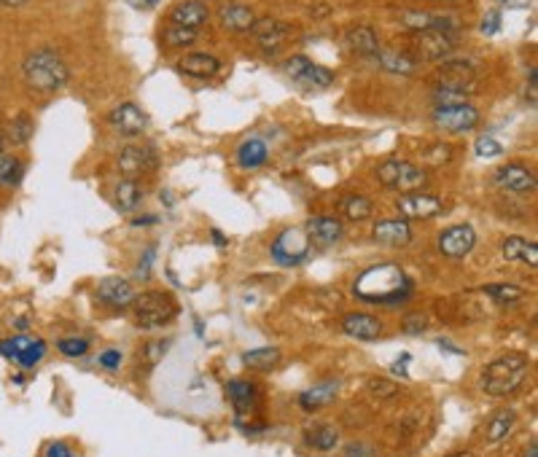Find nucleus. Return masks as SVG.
<instances>
[{
  "mask_svg": "<svg viewBox=\"0 0 538 457\" xmlns=\"http://www.w3.org/2000/svg\"><path fill=\"white\" fill-rule=\"evenodd\" d=\"M455 49V30H423L417 32V54L428 62L444 59Z\"/></svg>",
  "mask_w": 538,
  "mask_h": 457,
  "instance_id": "obj_14",
  "label": "nucleus"
},
{
  "mask_svg": "<svg viewBox=\"0 0 538 457\" xmlns=\"http://www.w3.org/2000/svg\"><path fill=\"white\" fill-rule=\"evenodd\" d=\"M0 355L8 358L11 363H19L24 369H32L43 361L46 355V342L32 334H16L0 342Z\"/></svg>",
  "mask_w": 538,
  "mask_h": 457,
  "instance_id": "obj_8",
  "label": "nucleus"
},
{
  "mask_svg": "<svg viewBox=\"0 0 538 457\" xmlns=\"http://www.w3.org/2000/svg\"><path fill=\"white\" fill-rule=\"evenodd\" d=\"M501 253H504L506 261H523V264H528L531 269H536L538 266V245L533 239H525V237H506Z\"/></svg>",
  "mask_w": 538,
  "mask_h": 457,
  "instance_id": "obj_24",
  "label": "nucleus"
},
{
  "mask_svg": "<svg viewBox=\"0 0 538 457\" xmlns=\"http://www.w3.org/2000/svg\"><path fill=\"white\" fill-rule=\"evenodd\" d=\"M221 22H223V27H229L234 32H248L256 22V13L242 3H232V5L221 8Z\"/></svg>",
  "mask_w": 538,
  "mask_h": 457,
  "instance_id": "obj_28",
  "label": "nucleus"
},
{
  "mask_svg": "<svg viewBox=\"0 0 538 457\" xmlns=\"http://www.w3.org/2000/svg\"><path fill=\"white\" fill-rule=\"evenodd\" d=\"M57 347H59V353H62V355H68V358H81V355H87V353H89V342H87V339H81V336L59 339V342H57Z\"/></svg>",
  "mask_w": 538,
  "mask_h": 457,
  "instance_id": "obj_41",
  "label": "nucleus"
},
{
  "mask_svg": "<svg viewBox=\"0 0 538 457\" xmlns=\"http://www.w3.org/2000/svg\"><path fill=\"white\" fill-rule=\"evenodd\" d=\"M251 32H253L256 43H259L267 54H275V51L286 43L291 27H288L286 22L275 19V16H264V19H256V22H253Z\"/></svg>",
  "mask_w": 538,
  "mask_h": 457,
  "instance_id": "obj_15",
  "label": "nucleus"
},
{
  "mask_svg": "<svg viewBox=\"0 0 538 457\" xmlns=\"http://www.w3.org/2000/svg\"><path fill=\"white\" fill-rule=\"evenodd\" d=\"M119 170L127 175V178H138L143 173H151L157 167V154L154 148L149 146H127L122 154H119Z\"/></svg>",
  "mask_w": 538,
  "mask_h": 457,
  "instance_id": "obj_17",
  "label": "nucleus"
},
{
  "mask_svg": "<svg viewBox=\"0 0 538 457\" xmlns=\"http://www.w3.org/2000/svg\"><path fill=\"white\" fill-rule=\"evenodd\" d=\"M340 213L348 219V221H366L371 213H374V202L369 200V197H363V194H348V197H342V202H340Z\"/></svg>",
  "mask_w": 538,
  "mask_h": 457,
  "instance_id": "obj_35",
  "label": "nucleus"
},
{
  "mask_svg": "<svg viewBox=\"0 0 538 457\" xmlns=\"http://www.w3.org/2000/svg\"><path fill=\"white\" fill-rule=\"evenodd\" d=\"M428 328V315L425 312H409L404 318V334H423Z\"/></svg>",
  "mask_w": 538,
  "mask_h": 457,
  "instance_id": "obj_43",
  "label": "nucleus"
},
{
  "mask_svg": "<svg viewBox=\"0 0 538 457\" xmlns=\"http://www.w3.org/2000/svg\"><path fill=\"white\" fill-rule=\"evenodd\" d=\"M242 363L245 369L251 372H272L278 363H280V350L278 347H259V350H251L242 355Z\"/></svg>",
  "mask_w": 538,
  "mask_h": 457,
  "instance_id": "obj_34",
  "label": "nucleus"
},
{
  "mask_svg": "<svg viewBox=\"0 0 538 457\" xmlns=\"http://www.w3.org/2000/svg\"><path fill=\"white\" fill-rule=\"evenodd\" d=\"M24 81L35 89V92H57L70 81V70L62 62V57L51 49H35L27 54L24 65H22Z\"/></svg>",
  "mask_w": 538,
  "mask_h": 457,
  "instance_id": "obj_3",
  "label": "nucleus"
},
{
  "mask_svg": "<svg viewBox=\"0 0 538 457\" xmlns=\"http://www.w3.org/2000/svg\"><path fill=\"white\" fill-rule=\"evenodd\" d=\"M165 43L168 46H176V49H180V46H191L194 40H196V30H191V27H180V24H173V27H168L165 30Z\"/></svg>",
  "mask_w": 538,
  "mask_h": 457,
  "instance_id": "obj_40",
  "label": "nucleus"
},
{
  "mask_svg": "<svg viewBox=\"0 0 538 457\" xmlns=\"http://www.w3.org/2000/svg\"><path fill=\"white\" fill-rule=\"evenodd\" d=\"M100 366H105V369H119V366H122V353H119V350H105V353L100 355Z\"/></svg>",
  "mask_w": 538,
  "mask_h": 457,
  "instance_id": "obj_49",
  "label": "nucleus"
},
{
  "mask_svg": "<svg viewBox=\"0 0 538 457\" xmlns=\"http://www.w3.org/2000/svg\"><path fill=\"white\" fill-rule=\"evenodd\" d=\"M22 181V162L16 157L0 154V186H16Z\"/></svg>",
  "mask_w": 538,
  "mask_h": 457,
  "instance_id": "obj_37",
  "label": "nucleus"
},
{
  "mask_svg": "<svg viewBox=\"0 0 538 457\" xmlns=\"http://www.w3.org/2000/svg\"><path fill=\"white\" fill-rule=\"evenodd\" d=\"M433 121L447 132H471L479 127V111L469 103L463 105H447L433 111Z\"/></svg>",
  "mask_w": 538,
  "mask_h": 457,
  "instance_id": "obj_10",
  "label": "nucleus"
},
{
  "mask_svg": "<svg viewBox=\"0 0 538 457\" xmlns=\"http://www.w3.org/2000/svg\"><path fill=\"white\" fill-rule=\"evenodd\" d=\"M178 70L183 76H191V78H210L221 70V62L213 54L196 51V54H188V57L180 59Z\"/></svg>",
  "mask_w": 538,
  "mask_h": 457,
  "instance_id": "obj_23",
  "label": "nucleus"
},
{
  "mask_svg": "<svg viewBox=\"0 0 538 457\" xmlns=\"http://www.w3.org/2000/svg\"><path fill=\"white\" fill-rule=\"evenodd\" d=\"M307 237H310V242H315V245H321V247H329V245H334V242H340L342 239V234H345V227H342V221L340 219H332V216H315V219H310L307 221Z\"/></svg>",
  "mask_w": 538,
  "mask_h": 457,
  "instance_id": "obj_20",
  "label": "nucleus"
},
{
  "mask_svg": "<svg viewBox=\"0 0 538 457\" xmlns=\"http://www.w3.org/2000/svg\"><path fill=\"white\" fill-rule=\"evenodd\" d=\"M305 444L315 453H332L340 444V431L334 426H315L305 434Z\"/></svg>",
  "mask_w": 538,
  "mask_h": 457,
  "instance_id": "obj_31",
  "label": "nucleus"
},
{
  "mask_svg": "<svg viewBox=\"0 0 538 457\" xmlns=\"http://www.w3.org/2000/svg\"><path fill=\"white\" fill-rule=\"evenodd\" d=\"M151 261H154V247H149V250L143 253V261L138 264V277H141V280H149V277H151Z\"/></svg>",
  "mask_w": 538,
  "mask_h": 457,
  "instance_id": "obj_48",
  "label": "nucleus"
},
{
  "mask_svg": "<svg viewBox=\"0 0 538 457\" xmlns=\"http://www.w3.org/2000/svg\"><path fill=\"white\" fill-rule=\"evenodd\" d=\"M348 46H351L353 51H359L360 57H377V51H379L377 32H374L371 27H366V24L353 27V30L348 32Z\"/></svg>",
  "mask_w": 538,
  "mask_h": 457,
  "instance_id": "obj_32",
  "label": "nucleus"
},
{
  "mask_svg": "<svg viewBox=\"0 0 538 457\" xmlns=\"http://www.w3.org/2000/svg\"><path fill=\"white\" fill-rule=\"evenodd\" d=\"M340 393V380H326V382H318L313 385L310 390H305L299 396V407L307 409V412H318V409H326Z\"/></svg>",
  "mask_w": 538,
  "mask_h": 457,
  "instance_id": "obj_22",
  "label": "nucleus"
},
{
  "mask_svg": "<svg viewBox=\"0 0 538 457\" xmlns=\"http://www.w3.org/2000/svg\"><path fill=\"white\" fill-rule=\"evenodd\" d=\"M272 258L280 264V266H296V264H302L307 255H310V250H313V242H310V237H307V231L299 227H291V228H283L280 234H278V239L272 242Z\"/></svg>",
  "mask_w": 538,
  "mask_h": 457,
  "instance_id": "obj_6",
  "label": "nucleus"
},
{
  "mask_svg": "<svg viewBox=\"0 0 538 457\" xmlns=\"http://www.w3.org/2000/svg\"><path fill=\"white\" fill-rule=\"evenodd\" d=\"M46 457H76V455H73V453H70V450H68L65 444H59V442H57V444H49V450H46Z\"/></svg>",
  "mask_w": 538,
  "mask_h": 457,
  "instance_id": "obj_50",
  "label": "nucleus"
},
{
  "mask_svg": "<svg viewBox=\"0 0 538 457\" xmlns=\"http://www.w3.org/2000/svg\"><path fill=\"white\" fill-rule=\"evenodd\" d=\"M531 361L523 353H506L482 369V390L490 396H512L528 377Z\"/></svg>",
  "mask_w": 538,
  "mask_h": 457,
  "instance_id": "obj_2",
  "label": "nucleus"
},
{
  "mask_svg": "<svg viewBox=\"0 0 538 457\" xmlns=\"http://www.w3.org/2000/svg\"><path fill=\"white\" fill-rule=\"evenodd\" d=\"M377 178L385 189L390 192H398V194H412V192H420L425 184H428V173L415 167L412 162H404V159H388L379 165L377 170Z\"/></svg>",
  "mask_w": 538,
  "mask_h": 457,
  "instance_id": "obj_5",
  "label": "nucleus"
},
{
  "mask_svg": "<svg viewBox=\"0 0 538 457\" xmlns=\"http://www.w3.org/2000/svg\"><path fill=\"white\" fill-rule=\"evenodd\" d=\"M396 211L404 216V219H433L444 211L442 200L433 197V194H423V192H412V194H401L398 202H396Z\"/></svg>",
  "mask_w": 538,
  "mask_h": 457,
  "instance_id": "obj_12",
  "label": "nucleus"
},
{
  "mask_svg": "<svg viewBox=\"0 0 538 457\" xmlns=\"http://www.w3.org/2000/svg\"><path fill=\"white\" fill-rule=\"evenodd\" d=\"M178 315V304L168 291H146L132 301V318L141 328H160Z\"/></svg>",
  "mask_w": 538,
  "mask_h": 457,
  "instance_id": "obj_4",
  "label": "nucleus"
},
{
  "mask_svg": "<svg viewBox=\"0 0 538 457\" xmlns=\"http://www.w3.org/2000/svg\"><path fill=\"white\" fill-rule=\"evenodd\" d=\"M342 331L353 339H360V342H374L382 336V323L374 318V315H366V312H351L345 315L342 320Z\"/></svg>",
  "mask_w": 538,
  "mask_h": 457,
  "instance_id": "obj_21",
  "label": "nucleus"
},
{
  "mask_svg": "<svg viewBox=\"0 0 538 457\" xmlns=\"http://www.w3.org/2000/svg\"><path fill=\"white\" fill-rule=\"evenodd\" d=\"M114 197H116V208L130 213V211H138L141 202H143V186L135 181V178H124L116 184L114 189Z\"/></svg>",
  "mask_w": 538,
  "mask_h": 457,
  "instance_id": "obj_29",
  "label": "nucleus"
},
{
  "mask_svg": "<svg viewBox=\"0 0 538 457\" xmlns=\"http://www.w3.org/2000/svg\"><path fill=\"white\" fill-rule=\"evenodd\" d=\"M24 3H30V0H0V5H5V8H19Z\"/></svg>",
  "mask_w": 538,
  "mask_h": 457,
  "instance_id": "obj_51",
  "label": "nucleus"
},
{
  "mask_svg": "<svg viewBox=\"0 0 538 457\" xmlns=\"http://www.w3.org/2000/svg\"><path fill=\"white\" fill-rule=\"evenodd\" d=\"M108 121H111V127L116 132H122L127 138H135V135H141L149 127V116L135 103H122L119 108H114Z\"/></svg>",
  "mask_w": 538,
  "mask_h": 457,
  "instance_id": "obj_16",
  "label": "nucleus"
},
{
  "mask_svg": "<svg viewBox=\"0 0 538 457\" xmlns=\"http://www.w3.org/2000/svg\"><path fill=\"white\" fill-rule=\"evenodd\" d=\"M286 73L294 84L305 86V89H329L334 84V73L324 65H315L313 59H307L305 54H296L286 62Z\"/></svg>",
  "mask_w": 538,
  "mask_h": 457,
  "instance_id": "obj_9",
  "label": "nucleus"
},
{
  "mask_svg": "<svg viewBox=\"0 0 538 457\" xmlns=\"http://www.w3.org/2000/svg\"><path fill=\"white\" fill-rule=\"evenodd\" d=\"M450 157H452V154H450V148H447V146H442V143H439V146H433V148L428 151V162H431V165H444V162H450Z\"/></svg>",
  "mask_w": 538,
  "mask_h": 457,
  "instance_id": "obj_46",
  "label": "nucleus"
},
{
  "mask_svg": "<svg viewBox=\"0 0 538 457\" xmlns=\"http://www.w3.org/2000/svg\"><path fill=\"white\" fill-rule=\"evenodd\" d=\"M135 288L127 277H119V274H111V277H103L97 282V299L103 304H108L111 309H127L132 307L135 301Z\"/></svg>",
  "mask_w": 538,
  "mask_h": 457,
  "instance_id": "obj_11",
  "label": "nucleus"
},
{
  "mask_svg": "<svg viewBox=\"0 0 538 457\" xmlns=\"http://www.w3.org/2000/svg\"><path fill=\"white\" fill-rule=\"evenodd\" d=\"M436 81H439L442 92H455V94H463V97H469L479 86L477 67L471 62H466V59H447L439 67Z\"/></svg>",
  "mask_w": 538,
  "mask_h": 457,
  "instance_id": "obj_7",
  "label": "nucleus"
},
{
  "mask_svg": "<svg viewBox=\"0 0 538 457\" xmlns=\"http://www.w3.org/2000/svg\"><path fill=\"white\" fill-rule=\"evenodd\" d=\"M447 457H474L471 453H452V455H447Z\"/></svg>",
  "mask_w": 538,
  "mask_h": 457,
  "instance_id": "obj_53",
  "label": "nucleus"
},
{
  "mask_svg": "<svg viewBox=\"0 0 538 457\" xmlns=\"http://www.w3.org/2000/svg\"><path fill=\"white\" fill-rule=\"evenodd\" d=\"M515 426H517V412H515V409H498V412L490 417L488 428H485L488 444H501L506 436H512Z\"/></svg>",
  "mask_w": 538,
  "mask_h": 457,
  "instance_id": "obj_26",
  "label": "nucleus"
},
{
  "mask_svg": "<svg viewBox=\"0 0 538 457\" xmlns=\"http://www.w3.org/2000/svg\"><path fill=\"white\" fill-rule=\"evenodd\" d=\"M366 390H369L371 399L388 401V399H393V396L398 393V385H396L393 380H385V377H371V380L366 382Z\"/></svg>",
  "mask_w": 538,
  "mask_h": 457,
  "instance_id": "obj_39",
  "label": "nucleus"
},
{
  "mask_svg": "<svg viewBox=\"0 0 538 457\" xmlns=\"http://www.w3.org/2000/svg\"><path fill=\"white\" fill-rule=\"evenodd\" d=\"M371 237L379 242V245H388V247H404L412 242V227L404 221V219H385V221H377Z\"/></svg>",
  "mask_w": 538,
  "mask_h": 457,
  "instance_id": "obj_19",
  "label": "nucleus"
},
{
  "mask_svg": "<svg viewBox=\"0 0 538 457\" xmlns=\"http://www.w3.org/2000/svg\"><path fill=\"white\" fill-rule=\"evenodd\" d=\"M170 347V339H165V342H151L149 345V350H146V358H149V363H157L162 355H165V350Z\"/></svg>",
  "mask_w": 538,
  "mask_h": 457,
  "instance_id": "obj_47",
  "label": "nucleus"
},
{
  "mask_svg": "<svg viewBox=\"0 0 538 457\" xmlns=\"http://www.w3.org/2000/svg\"><path fill=\"white\" fill-rule=\"evenodd\" d=\"M170 19H173V24L196 30L199 24H205V22L210 19V11H207V5H205L202 0H183V3H178V5L173 8Z\"/></svg>",
  "mask_w": 538,
  "mask_h": 457,
  "instance_id": "obj_25",
  "label": "nucleus"
},
{
  "mask_svg": "<svg viewBox=\"0 0 538 457\" xmlns=\"http://www.w3.org/2000/svg\"><path fill=\"white\" fill-rule=\"evenodd\" d=\"M498 27H501V13H498V11H490V13L482 19V24H479V30H482L485 35H496Z\"/></svg>",
  "mask_w": 538,
  "mask_h": 457,
  "instance_id": "obj_45",
  "label": "nucleus"
},
{
  "mask_svg": "<svg viewBox=\"0 0 538 457\" xmlns=\"http://www.w3.org/2000/svg\"><path fill=\"white\" fill-rule=\"evenodd\" d=\"M374 59L382 65V70L396 73V76H412L415 67H417L412 57H406V54H401V51H393V49H379Z\"/></svg>",
  "mask_w": 538,
  "mask_h": 457,
  "instance_id": "obj_30",
  "label": "nucleus"
},
{
  "mask_svg": "<svg viewBox=\"0 0 538 457\" xmlns=\"http://www.w3.org/2000/svg\"><path fill=\"white\" fill-rule=\"evenodd\" d=\"M345 457H377V450L366 442H353L345 447Z\"/></svg>",
  "mask_w": 538,
  "mask_h": 457,
  "instance_id": "obj_44",
  "label": "nucleus"
},
{
  "mask_svg": "<svg viewBox=\"0 0 538 457\" xmlns=\"http://www.w3.org/2000/svg\"><path fill=\"white\" fill-rule=\"evenodd\" d=\"M353 293L360 301L371 304H396L412 296V280L396 264H377L356 280Z\"/></svg>",
  "mask_w": 538,
  "mask_h": 457,
  "instance_id": "obj_1",
  "label": "nucleus"
},
{
  "mask_svg": "<svg viewBox=\"0 0 538 457\" xmlns=\"http://www.w3.org/2000/svg\"><path fill=\"white\" fill-rule=\"evenodd\" d=\"M493 181H496V186H501V189H506L512 194H531V192H536V175L528 167H523V165H504V167H498V173H496Z\"/></svg>",
  "mask_w": 538,
  "mask_h": 457,
  "instance_id": "obj_18",
  "label": "nucleus"
},
{
  "mask_svg": "<svg viewBox=\"0 0 538 457\" xmlns=\"http://www.w3.org/2000/svg\"><path fill=\"white\" fill-rule=\"evenodd\" d=\"M267 143L264 140H259V138H251V140H245L242 146H240V151H237V162H240V167H245V170H256V167H261L264 162H267Z\"/></svg>",
  "mask_w": 538,
  "mask_h": 457,
  "instance_id": "obj_33",
  "label": "nucleus"
},
{
  "mask_svg": "<svg viewBox=\"0 0 538 457\" xmlns=\"http://www.w3.org/2000/svg\"><path fill=\"white\" fill-rule=\"evenodd\" d=\"M226 393L237 409V415H245V412H253L256 401H259V393H256V385H251L248 380H232L226 385Z\"/></svg>",
  "mask_w": 538,
  "mask_h": 457,
  "instance_id": "obj_27",
  "label": "nucleus"
},
{
  "mask_svg": "<svg viewBox=\"0 0 538 457\" xmlns=\"http://www.w3.org/2000/svg\"><path fill=\"white\" fill-rule=\"evenodd\" d=\"M477 245V231L471 224L450 227L439 237V253L447 258H466Z\"/></svg>",
  "mask_w": 538,
  "mask_h": 457,
  "instance_id": "obj_13",
  "label": "nucleus"
},
{
  "mask_svg": "<svg viewBox=\"0 0 538 457\" xmlns=\"http://www.w3.org/2000/svg\"><path fill=\"white\" fill-rule=\"evenodd\" d=\"M482 293H488V296H490V299H496L498 304H517V301L525 296V291H523V288L509 285V282H490V285H485V288H482Z\"/></svg>",
  "mask_w": 538,
  "mask_h": 457,
  "instance_id": "obj_36",
  "label": "nucleus"
},
{
  "mask_svg": "<svg viewBox=\"0 0 538 457\" xmlns=\"http://www.w3.org/2000/svg\"><path fill=\"white\" fill-rule=\"evenodd\" d=\"M523 457H538V444H536V442H531V444H528V450L523 453Z\"/></svg>",
  "mask_w": 538,
  "mask_h": 457,
  "instance_id": "obj_52",
  "label": "nucleus"
},
{
  "mask_svg": "<svg viewBox=\"0 0 538 457\" xmlns=\"http://www.w3.org/2000/svg\"><path fill=\"white\" fill-rule=\"evenodd\" d=\"M3 146H5V140H3V138H0V154H3Z\"/></svg>",
  "mask_w": 538,
  "mask_h": 457,
  "instance_id": "obj_54",
  "label": "nucleus"
},
{
  "mask_svg": "<svg viewBox=\"0 0 538 457\" xmlns=\"http://www.w3.org/2000/svg\"><path fill=\"white\" fill-rule=\"evenodd\" d=\"M30 135H32V121H30L27 116L14 119V121L8 124V130H5V138H8V143H14V146H24V143L30 140Z\"/></svg>",
  "mask_w": 538,
  "mask_h": 457,
  "instance_id": "obj_38",
  "label": "nucleus"
},
{
  "mask_svg": "<svg viewBox=\"0 0 538 457\" xmlns=\"http://www.w3.org/2000/svg\"><path fill=\"white\" fill-rule=\"evenodd\" d=\"M474 151H477V157H482V159H490V157H498V154L504 151V146H501L496 138L485 135V138H479V140L474 143Z\"/></svg>",
  "mask_w": 538,
  "mask_h": 457,
  "instance_id": "obj_42",
  "label": "nucleus"
}]
</instances>
